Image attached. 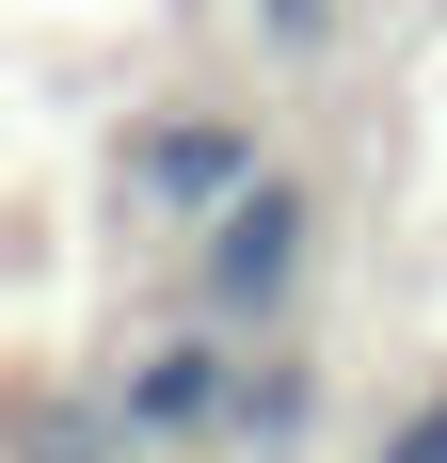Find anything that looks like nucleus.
I'll list each match as a JSON object with an SVG mask.
<instances>
[{
	"instance_id": "f257e3e1",
	"label": "nucleus",
	"mask_w": 447,
	"mask_h": 463,
	"mask_svg": "<svg viewBox=\"0 0 447 463\" xmlns=\"http://www.w3.org/2000/svg\"><path fill=\"white\" fill-rule=\"evenodd\" d=\"M288 288H304V192L256 176L240 208H208V304H224V320H271Z\"/></svg>"
},
{
	"instance_id": "7ed1b4c3",
	"label": "nucleus",
	"mask_w": 447,
	"mask_h": 463,
	"mask_svg": "<svg viewBox=\"0 0 447 463\" xmlns=\"http://www.w3.org/2000/svg\"><path fill=\"white\" fill-rule=\"evenodd\" d=\"M144 208H240L256 192V128H144Z\"/></svg>"
},
{
	"instance_id": "39448f33",
	"label": "nucleus",
	"mask_w": 447,
	"mask_h": 463,
	"mask_svg": "<svg viewBox=\"0 0 447 463\" xmlns=\"http://www.w3.org/2000/svg\"><path fill=\"white\" fill-rule=\"evenodd\" d=\"M384 463H447V400H432V416H400V431H384Z\"/></svg>"
},
{
	"instance_id": "20e7f679",
	"label": "nucleus",
	"mask_w": 447,
	"mask_h": 463,
	"mask_svg": "<svg viewBox=\"0 0 447 463\" xmlns=\"http://www.w3.org/2000/svg\"><path fill=\"white\" fill-rule=\"evenodd\" d=\"M304 416H319V383H304V368H271V383L240 368V416H224V431H256V448H288Z\"/></svg>"
},
{
	"instance_id": "f03ea898",
	"label": "nucleus",
	"mask_w": 447,
	"mask_h": 463,
	"mask_svg": "<svg viewBox=\"0 0 447 463\" xmlns=\"http://www.w3.org/2000/svg\"><path fill=\"white\" fill-rule=\"evenodd\" d=\"M208 416H240L224 335H176V352H144V368H128V431H144V448H176V431H208Z\"/></svg>"
}]
</instances>
